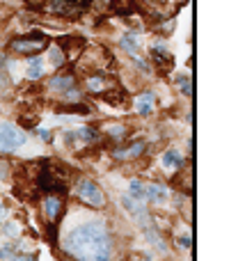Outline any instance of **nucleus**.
I'll return each instance as SVG.
<instances>
[{
	"label": "nucleus",
	"instance_id": "nucleus-1",
	"mask_svg": "<svg viewBox=\"0 0 229 261\" xmlns=\"http://www.w3.org/2000/svg\"><path fill=\"white\" fill-rule=\"evenodd\" d=\"M62 250L73 261H113L115 241L106 222L92 220L73 227L64 236Z\"/></svg>",
	"mask_w": 229,
	"mask_h": 261
},
{
	"label": "nucleus",
	"instance_id": "nucleus-2",
	"mask_svg": "<svg viewBox=\"0 0 229 261\" xmlns=\"http://www.w3.org/2000/svg\"><path fill=\"white\" fill-rule=\"evenodd\" d=\"M28 140L26 130L18 128L16 124L0 119V153H12L18 147H23Z\"/></svg>",
	"mask_w": 229,
	"mask_h": 261
},
{
	"label": "nucleus",
	"instance_id": "nucleus-3",
	"mask_svg": "<svg viewBox=\"0 0 229 261\" xmlns=\"http://www.w3.org/2000/svg\"><path fill=\"white\" fill-rule=\"evenodd\" d=\"M81 60H83V71H87V73H106L113 67V58H110V53L104 46L90 48L87 53L81 55Z\"/></svg>",
	"mask_w": 229,
	"mask_h": 261
},
{
	"label": "nucleus",
	"instance_id": "nucleus-4",
	"mask_svg": "<svg viewBox=\"0 0 229 261\" xmlns=\"http://www.w3.org/2000/svg\"><path fill=\"white\" fill-rule=\"evenodd\" d=\"M48 48V39H46L44 35H23V37H16V39L9 41V50L16 55H37L41 53V50Z\"/></svg>",
	"mask_w": 229,
	"mask_h": 261
},
{
	"label": "nucleus",
	"instance_id": "nucleus-5",
	"mask_svg": "<svg viewBox=\"0 0 229 261\" xmlns=\"http://www.w3.org/2000/svg\"><path fill=\"white\" fill-rule=\"evenodd\" d=\"M76 197L81 199L85 206H92V208H104L106 206L104 190H101L92 179H78V184H76Z\"/></svg>",
	"mask_w": 229,
	"mask_h": 261
},
{
	"label": "nucleus",
	"instance_id": "nucleus-6",
	"mask_svg": "<svg viewBox=\"0 0 229 261\" xmlns=\"http://www.w3.org/2000/svg\"><path fill=\"white\" fill-rule=\"evenodd\" d=\"M117 90L115 78H110L108 73H87L85 76V92L94 96H108L110 92Z\"/></svg>",
	"mask_w": 229,
	"mask_h": 261
},
{
	"label": "nucleus",
	"instance_id": "nucleus-7",
	"mask_svg": "<svg viewBox=\"0 0 229 261\" xmlns=\"http://www.w3.org/2000/svg\"><path fill=\"white\" fill-rule=\"evenodd\" d=\"M92 5V0H50L48 3V9L58 16H64V18H73L78 14H83L87 7Z\"/></svg>",
	"mask_w": 229,
	"mask_h": 261
},
{
	"label": "nucleus",
	"instance_id": "nucleus-8",
	"mask_svg": "<svg viewBox=\"0 0 229 261\" xmlns=\"http://www.w3.org/2000/svg\"><path fill=\"white\" fill-rule=\"evenodd\" d=\"M41 213H44V220L46 225L55 227L60 220V216L64 213V199L62 195H46L44 199H41Z\"/></svg>",
	"mask_w": 229,
	"mask_h": 261
},
{
	"label": "nucleus",
	"instance_id": "nucleus-9",
	"mask_svg": "<svg viewBox=\"0 0 229 261\" xmlns=\"http://www.w3.org/2000/svg\"><path fill=\"white\" fill-rule=\"evenodd\" d=\"M71 87H76V73L73 71H58L55 76H50L48 81H46V92H50V94H55V99H58L60 94H64L67 90H71Z\"/></svg>",
	"mask_w": 229,
	"mask_h": 261
},
{
	"label": "nucleus",
	"instance_id": "nucleus-10",
	"mask_svg": "<svg viewBox=\"0 0 229 261\" xmlns=\"http://www.w3.org/2000/svg\"><path fill=\"white\" fill-rule=\"evenodd\" d=\"M96 138H99V133L92 126H78V128L64 133V144L78 149V147H87V144L96 142Z\"/></svg>",
	"mask_w": 229,
	"mask_h": 261
},
{
	"label": "nucleus",
	"instance_id": "nucleus-11",
	"mask_svg": "<svg viewBox=\"0 0 229 261\" xmlns=\"http://www.w3.org/2000/svg\"><path fill=\"white\" fill-rule=\"evenodd\" d=\"M144 149H147V144H144L142 140H133V142H129V144L115 147L113 149V158L115 161H121V163H129V161H135V158L142 156Z\"/></svg>",
	"mask_w": 229,
	"mask_h": 261
},
{
	"label": "nucleus",
	"instance_id": "nucleus-12",
	"mask_svg": "<svg viewBox=\"0 0 229 261\" xmlns=\"http://www.w3.org/2000/svg\"><path fill=\"white\" fill-rule=\"evenodd\" d=\"M121 206H124V211L131 213V216H133L142 227H149V222L151 220H149V213H147L144 202H135V199H131L129 195H124V197H121Z\"/></svg>",
	"mask_w": 229,
	"mask_h": 261
},
{
	"label": "nucleus",
	"instance_id": "nucleus-13",
	"mask_svg": "<svg viewBox=\"0 0 229 261\" xmlns=\"http://www.w3.org/2000/svg\"><path fill=\"white\" fill-rule=\"evenodd\" d=\"M149 53H151V60L156 62V67L161 69V71H170V69H172L174 60H172V53L167 50V46L163 44V41H154Z\"/></svg>",
	"mask_w": 229,
	"mask_h": 261
},
{
	"label": "nucleus",
	"instance_id": "nucleus-14",
	"mask_svg": "<svg viewBox=\"0 0 229 261\" xmlns=\"http://www.w3.org/2000/svg\"><path fill=\"white\" fill-rule=\"evenodd\" d=\"M161 163H163V167L170 170V172H179V170L186 167V158L179 149H165L163 156H161Z\"/></svg>",
	"mask_w": 229,
	"mask_h": 261
},
{
	"label": "nucleus",
	"instance_id": "nucleus-15",
	"mask_svg": "<svg viewBox=\"0 0 229 261\" xmlns=\"http://www.w3.org/2000/svg\"><path fill=\"white\" fill-rule=\"evenodd\" d=\"M133 106L140 117H149V115L154 113V106H156V96H154V92H140V94L135 96Z\"/></svg>",
	"mask_w": 229,
	"mask_h": 261
},
{
	"label": "nucleus",
	"instance_id": "nucleus-16",
	"mask_svg": "<svg viewBox=\"0 0 229 261\" xmlns=\"http://www.w3.org/2000/svg\"><path fill=\"white\" fill-rule=\"evenodd\" d=\"M101 130H104V135L110 138L113 142H124V140H129V128L121 122H108V124H104Z\"/></svg>",
	"mask_w": 229,
	"mask_h": 261
},
{
	"label": "nucleus",
	"instance_id": "nucleus-17",
	"mask_svg": "<svg viewBox=\"0 0 229 261\" xmlns=\"http://www.w3.org/2000/svg\"><path fill=\"white\" fill-rule=\"evenodd\" d=\"M144 195H147V202H154V204H165L167 202V188L163 184L144 186Z\"/></svg>",
	"mask_w": 229,
	"mask_h": 261
},
{
	"label": "nucleus",
	"instance_id": "nucleus-18",
	"mask_svg": "<svg viewBox=\"0 0 229 261\" xmlns=\"http://www.w3.org/2000/svg\"><path fill=\"white\" fill-rule=\"evenodd\" d=\"M119 46H121V48H124L129 55L138 58V50H140V35H138V32H124V35L119 37Z\"/></svg>",
	"mask_w": 229,
	"mask_h": 261
},
{
	"label": "nucleus",
	"instance_id": "nucleus-19",
	"mask_svg": "<svg viewBox=\"0 0 229 261\" xmlns=\"http://www.w3.org/2000/svg\"><path fill=\"white\" fill-rule=\"evenodd\" d=\"M44 60L41 58H37V55H32L30 60H28V69H26V78L30 83H35V81H39L41 76H44Z\"/></svg>",
	"mask_w": 229,
	"mask_h": 261
},
{
	"label": "nucleus",
	"instance_id": "nucleus-20",
	"mask_svg": "<svg viewBox=\"0 0 229 261\" xmlns=\"http://www.w3.org/2000/svg\"><path fill=\"white\" fill-rule=\"evenodd\" d=\"M129 197L135 202H147V195H144V184L140 179H131L129 184Z\"/></svg>",
	"mask_w": 229,
	"mask_h": 261
},
{
	"label": "nucleus",
	"instance_id": "nucleus-21",
	"mask_svg": "<svg viewBox=\"0 0 229 261\" xmlns=\"http://www.w3.org/2000/svg\"><path fill=\"white\" fill-rule=\"evenodd\" d=\"M174 85L179 87V92H181L184 96H190V94H193V87H190V78H188V76H176V78H174Z\"/></svg>",
	"mask_w": 229,
	"mask_h": 261
},
{
	"label": "nucleus",
	"instance_id": "nucleus-22",
	"mask_svg": "<svg viewBox=\"0 0 229 261\" xmlns=\"http://www.w3.org/2000/svg\"><path fill=\"white\" fill-rule=\"evenodd\" d=\"M64 62H67V58H64V53L60 50V46H53V48H50V64H53V67H62Z\"/></svg>",
	"mask_w": 229,
	"mask_h": 261
},
{
	"label": "nucleus",
	"instance_id": "nucleus-23",
	"mask_svg": "<svg viewBox=\"0 0 229 261\" xmlns=\"http://www.w3.org/2000/svg\"><path fill=\"white\" fill-rule=\"evenodd\" d=\"M39 138L44 140V142H50V140H53V133H50L48 128H39Z\"/></svg>",
	"mask_w": 229,
	"mask_h": 261
},
{
	"label": "nucleus",
	"instance_id": "nucleus-24",
	"mask_svg": "<svg viewBox=\"0 0 229 261\" xmlns=\"http://www.w3.org/2000/svg\"><path fill=\"white\" fill-rule=\"evenodd\" d=\"M26 3L30 5V7H41V5H46L48 0H26Z\"/></svg>",
	"mask_w": 229,
	"mask_h": 261
},
{
	"label": "nucleus",
	"instance_id": "nucleus-25",
	"mask_svg": "<svg viewBox=\"0 0 229 261\" xmlns=\"http://www.w3.org/2000/svg\"><path fill=\"white\" fill-rule=\"evenodd\" d=\"M179 245H181L184 250H188V248H190V236H184V239H179Z\"/></svg>",
	"mask_w": 229,
	"mask_h": 261
},
{
	"label": "nucleus",
	"instance_id": "nucleus-26",
	"mask_svg": "<svg viewBox=\"0 0 229 261\" xmlns=\"http://www.w3.org/2000/svg\"><path fill=\"white\" fill-rule=\"evenodd\" d=\"M12 261H37V259L30 257V254H21V257H12Z\"/></svg>",
	"mask_w": 229,
	"mask_h": 261
},
{
	"label": "nucleus",
	"instance_id": "nucleus-27",
	"mask_svg": "<svg viewBox=\"0 0 229 261\" xmlns=\"http://www.w3.org/2000/svg\"><path fill=\"white\" fill-rule=\"evenodd\" d=\"M142 259H144V261H154L151 257H147V254H144V257H142Z\"/></svg>",
	"mask_w": 229,
	"mask_h": 261
}]
</instances>
